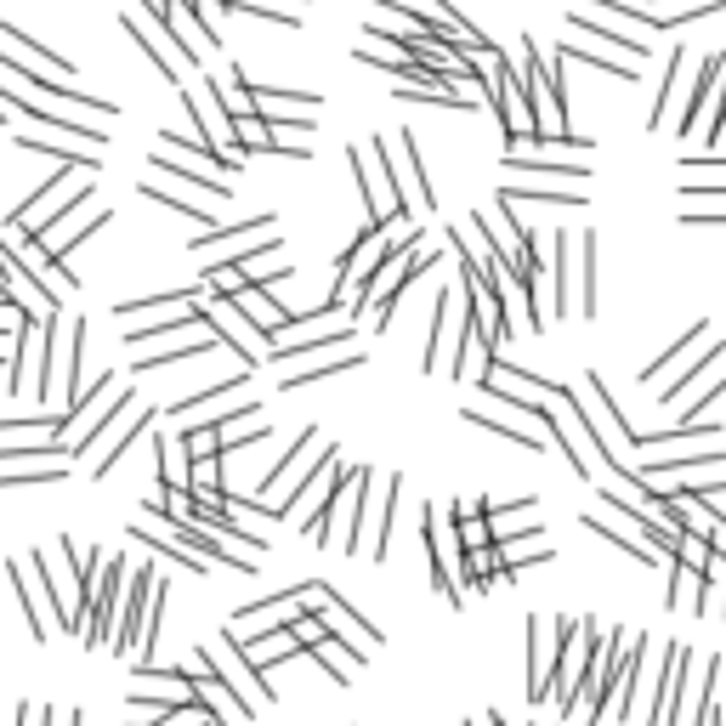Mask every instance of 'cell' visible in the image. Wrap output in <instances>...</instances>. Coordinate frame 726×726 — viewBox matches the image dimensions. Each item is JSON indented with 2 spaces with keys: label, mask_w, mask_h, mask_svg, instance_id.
<instances>
[{
  "label": "cell",
  "mask_w": 726,
  "mask_h": 726,
  "mask_svg": "<svg viewBox=\"0 0 726 726\" xmlns=\"http://www.w3.org/2000/svg\"><path fill=\"white\" fill-rule=\"evenodd\" d=\"M267 142H273V131H267L262 114L233 120V149H238V154H267Z\"/></svg>",
  "instance_id": "83f0119b"
},
{
  "label": "cell",
  "mask_w": 726,
  "mask_h": 726,
  "mask_svg": "<svg viewBox=\"0 0 726 726\" xmlns=\"http://www.w3.org/2000/svg\"><path fill=\"white\" fill-rule=\"evenodd\" d=\"M307 602H301V585L296 591H273L267 602L245 607V613H233V642H250V636H267V631H284L289 618H296Z\"/></svg>",
  "instance_id": "52a82bcc"
},
{
  "label": "cell",
  "mask_w": 726,
  "mask_h": 726,
  "mask_svg": "<svg viewBox=\"0 0 726 726\" xmlns=\"http://www.w3.org/2000/svg\"><path fill=\"white\" fill-rule=\"evenodd\" d=\"M0 335H12V329H7V318H0Z\"/></svg>",
  "instance_id": "1f68e13d"
},
{
  "label": "cell",
  "mask_w": 726,
  "mask_h": 726,
  "mask_svg": "<svg viewBox=\"0 0 726 726\" xmlns=\"http://www.w3.org/2000/svg\"><path fill=\"white\" fill-rule=\"evenodd\" d=\"M187 693H193V704H205V709H211L222 726H227V720H250V715H256V709H245V704L233 698V687L222 682V675H216L211 664L187 669Z\"/></svg>",
  "instance_id": "9c48e42d"
},
{
  "label": "cell",
  "mask_w": 726,
  "mask_h": 726,
  "mask_svg": "<svg viewBox=\"0 0 726 726\" xmlns=\"http://www.w3.org/2000/svg\"><path fill=\"white\" fill-rule=\"evenodd\" d=\"M726 74V69H720ZM709 149L720 154V142H726V80H715V96H709V114H704V131H698Z\"/></svg>",
  "instance_id": "f1b7e54d"
},
{
  "label": "cell",
  "mask_w": 726,
  "mask_h": 726,
  "mask_svg": "<svg viewBox=\"0 0 726 726\" xmlns=\"http://www.w3.org/2000/svg\"><path fill=\"white\" fill-rule=\"evenodd\" d=\"M687 193H726V160H687L682 165Z\"/></svg>",
  "instance_id": "44dd1931"
},
{
  "label": "cell",
  "mask_w": 726,
  "mask_h": 726,
  "mask_svg": "<svg viewBox=\"0 0 726 726\" xmlns=\"http://www.w3.org/2000/svg\"><path fill=\"white\" fill-rule=\"evenodd\" d=\"M720 358H726V347H720V341H715V347H709V352H704V358H698V364H682V380H675V386H669V392H664V409H669V403H675V398H682V386H687V380H698V375H704V369H715V364H720Z\"/></svg>",
  "instance_id": "f546056e"
},
{
  "label": "cell",
  "mask_w": 726,
  "mask_h": 726,
  "mask_svg": "<svg viewBox=\"0 0 726 726\" xmlns=\"http://www.w3.org/2000/svg\"><path fill=\"white\" fill-rule=\"evenodd\" d=\"M200 318H205V329L216 335V341H227L238 352V364H245V369H256L273 352V341H267L262 329H250V318L238 313L227 296H211V289H205V296H200Z\"/></svg>",
  "instance_id": "7a4b0ae2"
},
{
  "label": "cell",
  "mask_w": 726,
  "mask_h": 726,
  "mask_svg": "<svg viewBox=\"0 0 726 726\" xmlns=\"http://www.w3.org/2000/svg\"><path fill=\"white\" fill-rule=\"evenodd\" d=\"M579 307H585V318H596V233L579 238Z\"/></svg>",
  "instance_id": "d6986e66"
},
{
  "label": "cell",
  "mask_w": 726,
  "mask_h": 726,
  "mask_svg": "<svg viewBox=\"0 0 726 726\" xmlns=\"http://www.w3.org/2000/svg\"><path fill=\"white\" fill-rule=\"evenodd\" d=\"M227 301H233L238 313H245V318H250V329H262V335H267V341H273V335H278V329H289V324H301V318H296V313H289V307H278V301L267 296V289H262V284H245V289H238V296H227Z\"/></svg>",
  "instance_id": "8fae6325"
},
{
  "label": "cell",
  "mask_w": 726,
  "mask_h": 726,
  "mask_svg": "<svg viewBox=\"0 0 726 726\" xmlns=\"http://www.w3.org/2000/svg\"><path fill=\"white\" fill-rule=\"evenodd\" d=\"M720 69H726V58H704L693 91H682V136H687V131H704V114H709V96H715Z\"/></svg>",
  "instance_id": "4fadbf2b"
},
{
  "label": "cell",
  "mask_w": 726,
  "mask_h": 726,
  "mask_svg": "<svg viewBox=\"0 0 726 726\" xmlns=\"http://www.w3.org/2000/svg\"><path fill=\"white\" fill-rule=\"evenodd\" d=\"M585 528H591V534H596V540H607L613 551H624V556H636L642 567H669V562H664V556H658V551H653L647 540H636V534H618V528H613V522H602V517H591V511H585Z\"/></svg>",
  "instance_id": "2e32d148"
},
{
  "label": "cell",
  "mask_w": 726,
  "mask_h": 726,
  "mask_svg": "<svg viewBox=\"0 0 726 726\" xmlns=\"http://www.w3.org/2000/svg\"><path fill=\"white\" fill-rule=\"evenodd\" d=\"M329 675H335V682H341V687H352V675H358V664H364V653L358 647H347V642H335V636H324V642H313L307 647Z\"/></svg>",
  "instance_id": "e0dca14e"
},
{
  "label": "cell",
  "mask_w": 726,
  "mask_h": 726,
  "mask_svg": "<svg viewBox=\"0 0 726 726\" xmlns=\"http://www.w3.org/2000/svg\"><path fill=\"white\" fill-rule=\"evenodd\" d=\"M398 160H403V216L409 211H431L438 205V193H431V182H426V165H420V149H415V131H398Z\"/></svg>",
  "instance_id": "7c38bea8"
},
{
  "label": "cell",
  "mask_w": 726,
  "mask_h": 726,
  "mask_svg": "<svg viewBox=\"0 0 726 726\" xmlns=\"http://www.w3.org/2000/svg\"><path fill=\"white\" fill-rule=\"evenodd\" d=\"M125 34H131V40L142 45V52H149V63H154V69H160V74H165L171 85L182 80V69H187V63H182V52H176V45H171V34H165V29L154 34V29H142L136 18H125Z\"/></svg>",
  "instance_id": "5bb4252c"
},
{
  "label": "cell",
  "mask_w": 726,
  "mask_h": 726,
  "mask_svg": "<svg viewBox=\"0 0 726 726\" xmlns=\"http://www.w3.org/2000/svg\"><path fill=\"white\" fill-rule=\"evenodd\" d=\"M364 358L358 352H335L329 364H313V369H296V375H284V392H296V386H313V380H324V375H347V369H358Z\"/></svg>",
  "instance_id": "d4e9b609"
},
{
  "label": "cell",
  "mask_w": 726,
  "mask_h": 726,
  "mask_svg": "<svg viewBox=\"0 0 726 726\" xmlns=\"http://www.w3.org/2000/svg\"><path fill=\"white\" fill-rule=\"evenodd\" d=\"M313 449H318V431H301V438H296V449H289V454H278V460H273V471L262 477V494H273V482H284V477L296 471V466H301Z\"/></svg>",
  "instance_id": "484cf974"
},
{
  "label": "cell",
  "mask_w": 726,
  "mask_h": 726,
  "mask_svg": "<svg viewBox=\"0 0 726 726\" xmlns=\"http://www.w3.org/2000/svg\"><path fill=\"white\" fill-rule=\"evenodd\" d=\"M664 607H675V613H698V573L693 567H682V562H669V596H664Z\"/></svg>",
  "instance_id": "603a6c76"
},
{
  "label": "cell",
  "mask_w": 726,
  "mask_h": 726,
  "mask_svg": "<svg viewBox=\"0 0 726 726\" xmlns=\"http://www.w3.org/2000/svg\"><path fill=\"white\" fill-rule=\"evenodd\" d=\"M200 664H211L222 682L233 687V698L245 704V709H262V704H273V682H262V669H250V658L238 653V642L233 636H216L211 647H200Z\"/></svg>",
  "instance_id": "3957f363"
},
{
  "label": "cell",
  "mask_w": 726,
  "mask_h": 726,
  "mask_svg": "<svg viewBox=\"0 0 726 726\" xmlns=\"http://www.w3.org/2000/svg\"><path fill=\"white\" fill-rule=\"evenodd\" d=\"M556 647H562V618L528 613V704H545L551 698Z\"/></svg>",
  "instance_id": "277c9868"
},
{
  "label": "cell",
  "mask_w": 726,
  "mask_h": 726,
  "mask_svg": "<svg viewBox=\"0 0 726 726\" xmlns=\"http://www.w3.org/2000/svg\"><path fill=\"white\" fill-rule=\"evenodd\" d=\"M585 392H591V403L602 409V420L613 426V443H618V449H636V438H642V431H636L631 420H624V415L613 409V398H607V386H602V380L591 375V380H585Z\"/></svg>",
  "instance_id": "ac0fdd59"
},
{
  "label": "cell",
  "mask_w": 726,
  "mask_h": 726,
  "mask_svg": "<svg viewBox=\"0 0 726 726\" xmlns=\"http://www.w3.org/2000/svg\"><path fill=\"white\" fill-rule=\"evenodd\" d=\"M675 103H682V58H669V74H664V91H658V109H653V131H664L675 120Z\"/></svg>",
  "instance_id": "4316f807"
},
{
  "label": "cell",
  "mask_w": 726,
  "mask_h": 726,
  "mask_svg": "<svg viewBox=\"0 0 726 726\" xmlns=\"http://www.w3.org/2000/svg\"><path fill=\"white\" fill-rule=\"evenodd\" d=\"M460 301H454V284L438 289V318H431V347H426V375H454V352H460Z\"/></svg>",
  "instance_id": "5b68a950"
},
{
  "label": "cell",
  "mask_w": 726,
  "mask_h": 726,
  "mask_svg": "<svg viewBox=\"0 0 726 726\" xmlns=\"http://www.w3.org/2000/svg\"><path fill=\"white\" fill-rule=\"evenodd\" d=\"M34 720H40V709H34V704H18V726H34Z\"/></svg>",
  "instance_id": "4dcf8cb0"
},
{
  "label": "cell",
  "mask_w": 726,
  "mask_h": 726,
  "mask_svg": "<svg viewBox=\"0 0 726 726\" xmlns=\"http://www.w3.org/2000/svg\"><path fill=\"white\" fill-rule=\"evenodd\" d=\"M154 585H160V573H154V567H136V573H131V591H125V607H120V631H114V653H136Z\"/></svg>",
  "instance_id": "ba28073f"
},
{
  "label": "cell",
  "mask_w": 726,
  "mask_h": 726,
  "mask_svg": "<svg viewBox=\"0 0 726 726\" xmlns=\"http://www.w3.org/2000/svg\"><path fill=\"white\" fill-rule=\"evenodd\" d=\"M466 420L471 426H482V431H500L505 443H522V449H534V454H545V443L540 438H528L522 426H511V420H500V415H489V409H466Z\"/></svg>",
  "instance_id": "cb8c5ba5"
},
{
  "label": "cell",
  "mask_w": 726,
  "mask_h": 726,
  "mask_svg": "<svg viewBox=\"0 0 726 726\" xmlns=\"http://www.w3.org/2000/svg\"><path fill=\"white\" fill-rule=\"evenodd\" d=\"M154 454H160V489H187V454H182V443L154 438Z\"/></svg>",
  "instance_id": "7402d4cb"
},
{
  "label": "cell",
  "mask_w": 726,
  "mask_h": 726,
  "mask_svg": "<svg viewBox=\"0 0 726 726\" xmlns=\"http://www.w3.org/2000/svg\"><path fill=\"white\" fill-rule=\"evenodd\" d=\"M250 103L267 125H301L318 114V91H267V85H250Z\"/></svg>",
  "instance_id": "30bf717a"
},
{
  "label": "cell",
  "mask_w": 726,
  "mask_h": 726,
  "mask_svg": "<svg viewBox=\"0 0 726 726\" xmlns=\"http://www.w3.org/2000/svg\"><path fill=\"white\" fill-rule=\"evenodd\" d=\"M120 602H125V556L114 551L103 567H96V585H91V596H85V613H80V642L85 647H109L114 642V613H120Z\"/></svg>",
  "instance_id": "6da1fadb"
},
{
  "label": "cell",
  "mask_w": 726,
  "mask_h": 726,
  "mask_svg": "<svg viewBox=\"0 0 726 726\" xmlns=\"http://www.w3.org/2000/svg\"><path fill=\"white\" fill-rule=\"evenodd\" d=\"M573 29H591V34H596L602 45H613V52H618L624 63H642V58H653V45H647V40H636V34H618V29H607V23H602L596 12H585V7L573 12Z\"/></svg>",
  "instance_id": "9a60e30c"
},
{
  "label": "cell",
  "mask_w": 726,
  "mask_h": 726,
  "mask_svg": "<svg viewBox=\"0 0 726 726\" xmlns=\"http://www.w3.org/2000/svg\"><path fill=\"white\" fill-rule=\"evenodd\" d=\"M18 149L45 154V160H58V165H69V171H96V154H85V149H63V142H45V136H18Z\"/></svg>",
  "instance_id": "ffe728a7"
},
{
  "label": "cell",
  "mask_w": 726,
  "mask_h": 726,
  "mask_svg": "<svg viewBox=\"0 0 726 726\" xmlns=\"http://www.w3.org/2000/svg\"><path fill=\"white\" fill-rule=\"evenodd\" d=\"M160 29L171 34V45L182 52L187 69H193V63H205V52L216 45V29H211L200 12H193V7H182V0H165V7H160Z\"/></svg>",
  "instance_id": "8992f818"
}]
</instances>
